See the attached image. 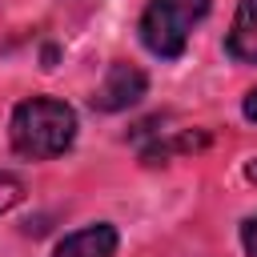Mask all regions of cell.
I'll return each mask as SVG.
<instances>
[{"instance_id":"6da1fadb","label":"cell","mask_w":257,"mask_h":257,"mask_svg":"<svg viewBox=\"0 0 257 257\" xmlns=\"http://www.w3.org/2000/svg\"><path fill=\"white\" fill-rule=\"evenodd\" d=\"M12 149L28 161L60 157L76 141V112L56 96H28L12 108Z\"/></svg>"},{"instance_id":"7a4b0ae2","label":"cell","mask_w":257,"mask_h":257,"mask_svg":"<svg viewBox=\"0 0 257 257\" xmlns=\"http://www.w3.org/2000/svg\"><path fill=\"white\" fill-rule=\"evenodd\" d=\"M205 16L209 0H149L141 12V44L161 60H177L189 44V32Z\"/></svg>"},{"instance_id":"3957f363","label":"cell","mask_w":257,"mask_h":257,"mask_svg":"<svg viewBox=\"0 0 257 257\" xmlns=\"http://www.w3.org/2000/svg\"><path fill=\"white\" fill-rule=\"evenodd\" d=\"M145 92H149V76H145L137 64L116 60V64H108L104 80L96 84V92H92V108H96V112H120V108L137 104Z\"/></svg>"},{"instance_id":"277c9868","label":"cell","mask_w":257,"mask_h":257,"mask_svg":"<svg viewBox=\"0 0 257 257\" xmlns=\"http://www.w3.org/2000/svg\"><path fill=\"white\" fill-rule=\"evenodd\" d=\"M52 257H116V229L112 225L76 229L52 249Z\"/></svg>"},{"instance_id":"5b68a950","label":"cell","mask_w":257,"mask_h":257,"mask_svg":"<svg viewBox=\"0 0 257 257\" xmlns=\"http://www.w3.org/2000/svg\"><path fill=\"white\" fill-rule=\"evenodd\" d=\"M225 48H229L233 60L257 64V0H241L237 4V16H233V28H229Z\"/></svg>"},{"instance_id":"8992f818","label":"cell","mask_w":257,"mask_h":257,"mask_svg":"<svg viewBox=\"0 0 257 257\" xmlns=\"http://www.w3.org/2000/svg\"><path fill=\"white\" fill-rule=\"evenodd\" d=\"M20 201H24V185H20V177H12V173H0V213L16 209Z\"/></svg>"},{"instance_id":"52a82bcc","label":"cell","mask_w":257,"mask_h":257,"mask_svg":"<svg viewBox=\"0 0 257 257\" xmlns=\"http://www.w3.org/2000/svg\"><path fill=\"white\" fill-rule=\"evenodd\" d=\"M241 245H245L249 257H257V213L245 217V225H241Z\"/></svg>"},{"instance_id":"ba28073f","label":"cell","mask_w":257,"mask_h":257,"mask_svg":"<svg viewBox=\"0 0 257 257\" xmlns=\"http://www.w3.org/2000/svg\"><path fill=\"white\" fill-rule=\"evenodd\" d=\"M241 112H245V120H253V124H257V88H253V92L245 96V104H241Z\"/></svg>"},{"instance_id":"9c48e42d","label":"cell","mask_w":257,"mask_h":257,"mask_svg":"<svg viewBox=\"0 0 257 257\" xmlns=\"http://www.w3.org/2000/svg\"><path fill=\"white\" fill-rule=\"evenodd\" d=\"M245 177H249V181H253V185H257V157H253V161H249V165H245Z\"/></svg>"}]
</instances>
